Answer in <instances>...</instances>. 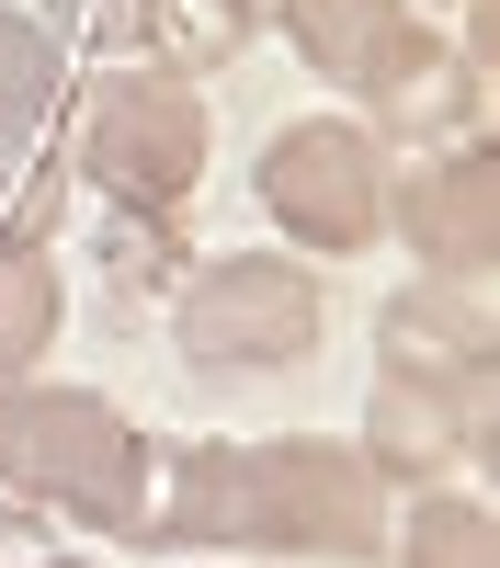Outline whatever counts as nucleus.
<instances>
[{"label": "nucleus", "instance_id": "6", "mask_svg": "<svg viewBox=\"0 0 500 568\" xmlns=\"http://www.w3.org/2000/svg\"><path fill=\"white\" fill-rule=\"evenodd\" d=\"M387 227L409 240L421 273L489 284V251H500V171H489V149L455 136V149H421L409 171H387Z\"/></svg>", "mask_w": 500, "mask_h": 568}, {"label": "nucleus", "instance_id": "2", "mask_svg": "<svg viewBox=\"0 0 500 568\" xmlns=\"http://www.w3.org/2000/svg\"><path fill=\"white\" fill-rule=\"evenodd\" d=\"M0 489L58 511V524H91V535H149L160 444L91 387L12 375V387H0Z\"/></svg>", "mask_w": 500, "mask_h": 568}, {"label": "nucleus", "instance_id": "4", "mask_svg": "<svg viewBox=\"0 0 500 568\" xmlns=\"http://www.w3.org/2000/svg\"><path fill=\"white\" fill-rule=\"evenodd\" d=\"M171 342L194 375H296L330 342V296L285 251H194L171 284Z\"/></svg>", "mask_w": 500, "mask_h": 568}, {"label": "nucleus", "instance_id": "11", "mask_svg": "<svg viewBox=\"0 0 500 568\" xmlns=\"http://www.w3.org/2000/svg\"><path fill=\"white\" fill-rule=\"evenodd\" d=\"M58 318H69V273H58V251H45L34 227H0V387L58 353Z\"/></svg>", "mask_w": 500, "mask_h": 568}, {"label": "nucleus", "instance_id": "7", "mask_svg": "<svg viewBox=\"0 0 500 568\" xmlns=\"http://www.w3.org/2000/svg\"><path fill=\"white\" fill-rule=\"evenodd\" d=\"M364 125H376L387 149H398V136H409V149H455V136L489 125V69L467 58V45H443V23L409 12L398 45L364 69Z\"/></svg>", "mask_w": 500, "mask_h": 568}, {"label": "nucleus", "instance_id": "10", "mask_svg": "<svg viewBox=\"0 0 500 568\" xmlns=\"http://www.w3.org/2000/svg\"><path fill=\"white\" fill-rule=\"evenodd\" d=\"M387 557L398 568H500V511L467 478L409 489V511H387Z\"/></svg>", "mask_w": 500, "mask_h": 568}, {"label": "nucleus", "instance_id": "12", "mask_svg": "<svg viewBox=\"0 0 500 568\" xmlns=\"http://www.w3.org/2000/svg\"><path fill=\"white\" fill-rule=\"evenodd\" d=\"M273 23H285V45L318 69V80H341V91H364V69L398 45V23H409V0H273Z\"/></svg>", "mask_w": 500, "mask_h": 568}, {"label": "nucleus", "instance_id": "5", "mask_svg": "<svg viewBox=\"0 0 500 568\" xmlns=\"http://www.w3.org/2000/svg\"><path fill=\"white\" fill-rule=\"evenodd\" d=\"M262 216L285 227V251L353 262L387 240V136L364 114H296L262 136Z\"/></svg>", "mask_w": 500, "mask_h": 568}, {"label": "nucleus", "instance_id": "14", "mask_svg": "<svg viewBox=\"0 0 500 568\" xmlns=\"http://www.w3.org/2000/svg\"><path fill=\"white\" fill-rule=\"evenodd\" d=\"M262 34V0H136V58L160 69H227L239 45Z\"/></svg>", "mask_w": 500, "mask_h": 568}, {"label": "nucleus", "instance_id": "16", "mask_svg": "<svg viewBox=\"0 0 500 568\" xmlns=\"http://www.w3.org/2000/svg\"><path fill=\"white\" fill-rule=\"evenodd\" d=\"M45 557H58V511H34V500L0 489V568H45Z\"/></svg>", "mask_w": 500, "mask_h": 568}, {"label": "nucleus", "instance_id": "3", "mask_svg": "<svg viewBox=\"0 0 500 568\" xmlns=\"http://www.w3.org/2000/svg\"><path fill=\"white\" fill-rule=\"evenodd\" d=\"M205 91L160 69V58H114L80 80V114H69V171L91 182L103 205H149V216H182L205 182Z\"/></svg>", "mask_w": 500, "mask_h": 568}, {"label": "nucleus", "instance_id": "13", "mask_svg": "<svg viewBox=\"0 0 500 568\" xmlns=\"http://www.w3.org/2000/svg\"><path fill=\"white\" fill-rule=\"evenodd\" d=\"M69 114V45L58 23H34L23 0H0V136H45Z\"/></svg>", "mask_w": 500, "mask_h": 568}, {"label": "nucleus", "instance_id": "15", "mask_svg": "<svg viewBox=\"0 0 500 568\" xmlns=\"http://www.w3.org/2000/svg\"><path fill=\"white\" fill-rule=\"evenodd\" d=\"M194 240H182V216H149V205H103V284L114 296H171Z\"/></svg>", "mask_w": 500, "mask_h": 568}, {"label": "nucleus", "instance_id": "9", "mask_svg": "<svg viewBox=\"0 0 500 568\" xmlns=\"http://www.w3.org/2000/svg\"><path fill=\"white\" fill-rule=\"evenodd\" d=\"M376 364L421 375V387H455V398H489V284H398L376 307Z\"/></svg>", "mask_w": 500, "mask_h": 568}, {"label": "nucleus", "instance_id": "8", "mask_svg": "<svg viewBox=\"0 0 500 568\" xmlns=\"http://www.w3.org/2000/svg\"><path fill=\"white\" fill-rule=\"evenodd\" d=\"M353 455L376 466V489H432L455 466H489V398H455V387H421V375L376 364Z\"/></svg>", "mask_w": 500, "mask_h": 568}, {"label": "nucleus", "instance_id": "1", "mask_svg": "<svg viewBox=\"0 0 500 568\" xmlns=\"http://www.w3.org/2000/svg\"><path fill=\"white\" fill-rule=\"evenodd\" d=\"M136 546H251V557H387V489L330 433L273 444H171Z\"/></svg>", "mask_w": 500, "mask_h": 568}, {"label": "nucleus", "instance_id": "17", "mask_svg": "<svg viewBox=\"0 0 500 568\" xmlns=\"http://www.w3.org/2000/svg\"><path fill=\"white\" fill-rule=\"evenodd\" d=\"M45 568H80V557H45Z\"/></svg>", "mask_w": 500, "mask_h": 568}]
</instances>
